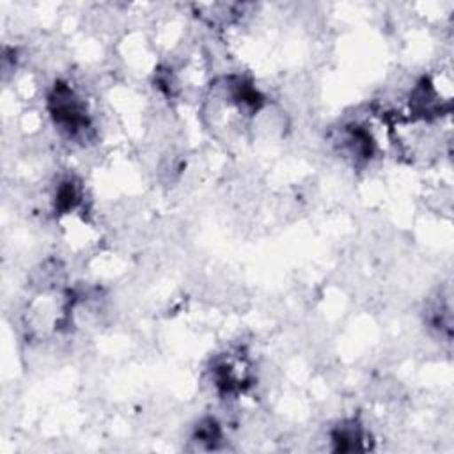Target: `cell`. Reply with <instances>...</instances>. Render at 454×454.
<instances>
[{
  "label": "cell",
  "mask_w": 454,
  "mask_h": 454,
  "mask_svg": "<svg viewBox=\"0 0 454 454\" xmlns=\"http://www.w3.org/2000/svg\"><path fill=\"white\" fill-rule=\"evenodd\" d=\"M46 106L53 124L69 138L85 137L90 129L87 106L69 83L55 82L48 92Z\"/></svg>",
  "instance_id": "obj_1"
},
{
  "label": "cell",
  "mask_w": 454,
  "mask_h": 454,
  "mask_svg": "<svg viewBox=\"0 0 454 454\" xmlns=\"http://www.w3.org/2000/svg\"><path fill=\"white\" fill-rule=\"evenodd\" d=\"M211 376L218 392L225 395L243 392L250 380V372L243 360L234 356L216 360V364L211 369Z\"/></svg>",
  "instance_id": "obj_2"
},
{
  "label": "cell",
  "mask_w": 454,
  "mask_h": 454,
  "mask_svg": "<svg viewBox=\"0 0 454 454\" xmlns=\"http://www.w3.org/2000/svg\"><path fill=\"white\" fill-rule=\"evenodd\" d=\"M340 149L353 161H369L374 154V140L360 124H349L340 131Z\"/></svg>",
  "instance_id": "obj_3"
},
{
  "label": "cell",
  "mask_w": 454,
  "mask_h": 454,
  "mask_svg": "<svg viewBox=\"0 0 454 454\" xmlns=\"http://www.w3.org/2000/svg\"><path fill=\"white\" fill-rule=\"evenodd\" d=\"M333 450L337 452H358L365 450V429L356 419H346L340 424H337L330 433Z\"/></svg>",
  "instance_id": "obj_4"
},
{
  "label": "cell",
  "mask_w": 454,
  "mask_h": 454,
  "mask_svg": "<svg viewBox=\"0 0 454 454\" xmlns=\"http://www.w3.org/2000/svg\"><path fill=\"white\" fill-rule=\"evenodd\" d=\"M82 197H83V192H82L80 181H76L74 177L62 179L55 188V197H53L55 213L59 215L71 213L73 209L78 207V204L82 202Z\"/></svg>",
  "instance_id": "obj_5"
},
{
  "label": "cell",
  "mask_w": 454,
  "mask_h": 454,
  "mask_svg": "<svg viewBox=\"0 0 454 454\" xmlns=\"http://www.w3.org/2000/svg\"><path fill=\"white\" fill-rule=\"evenodd\" d=\"M193 442L204 449H216L222 442L220 424L211 417L202 419L193 431Z\"/></svg>",
  "instance_id": "obj_6"
}]
</instances>
